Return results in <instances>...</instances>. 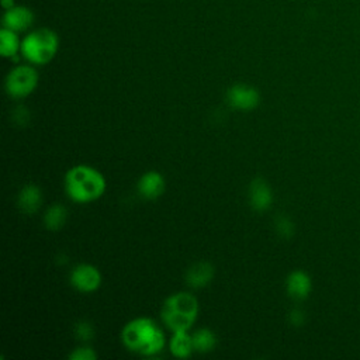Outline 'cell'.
I'll list each match as a JSON object with an SVG mask.
<instances>
[{"label": "cell", "instance_id": "4fadbf2b", "mask_svg": "<svg viewBox=\"0 0 360 360\" xmlns=\"http://www.w3.org/2000/svg\"><path fill=\"white\" fill-rule=\"evenodd\" d=\"M17 205L25 214L37 212L42 205V191L35 184L24 186L17 195Z\"/></svg>", "mask_w": 360, "mask_h": 360}, {"label": "cell", "instance_id": "8992f818", "mask_svg": "<svg viewBox=\"0 0 360 360\" xmlns=\"http://www.w3.org/2000/svg\"><path fill=\"white\" fill-rule=\"evenodd\" d=\"M226 101L232 108L249 111L259 105L260 103V93L257 89L249 84H233L226 91Z\"/></svg>", "mask_w": 360, "mask_h": 360}, {"label": "cell", "instance_id": "30bf717a", "mask_svg": "<svg viewBox=\"0 0 360 360\" xmlns=\"http://www.w3.org/2000/svg\"><path fill=\"white\" fill-rule=\"evenodd\" d=\"M285 290L292 300H305L312 290L311 277L304 270H294L287 276Z\"/></svg>", "mask_w": 360, "mask_h": 360}, {"label": "cell", "instance_id": "603a6c76", "mask_svg": "<svg viewBox=\"0 0 360 360\" xmlns=\"http://www.w3.org/2000/svg\"><path fill=\"white\" fill-rule=\"evenodd\" d=\"M3 6H4L6 10L11 8L13 7V0H3Z\"/></svg>", "mask_w": 360, "mask_h": 360}, {"label": "cell", "instance_id": "3957f363", "mask_svg": "<svg viewBox=\"0 0 360 360\" xmlns=\"http://www.w3.org/2000/svg\"><path fill=\"white\" fill-rule=\"evenodd\" d=\"M198 314L197 298L190 292H174L169 295L162 307L163 323L172 330H188Z\"/></svg>", "mask_w": 360, "mask_h": 360}, {"label": "cell", "instance_id": "e0dca14e", "mask_svg": "<svg viewBox=\"0 0 360 360\" xmlns=\"http://www.w3.org/2000/svg\"><path fill=\"white\" fill-rule=\"evenodd\" d=\"M18 49H21V44L18 41L17 32L4 27L0 31V53L8 58L14 56L18 52Z\"/></svg>", "mask_w": 360, "mask_h": 360}, {"label": "cell", "instance_id": "52a82bcc", "mask_svg": "<svg viewBox=\"0 0 360 360\" xmlns=\"http://www.w3.org/2000/svg\"><path fill=\"white\" fill-rule=\"evenodd\" d=\"M70 284L80 292H93L101 285V273L93 264H79L70 271Z\"/></svg>", "mask_w": 360, "mask_h": 360}, {"label": "cell", "instance_id": "d6986e66", "mask_svg": "<svg viewBox=\"0 0 360 360\" xmlns=\"http://www.w3.org/2000/svg\"><path fill=\"white\" fill-rule=\"evenodd\" d=\"M75 336L83 342L91 340L94 336V328L90 322L87 321H79L75 325Z\"/></svg>", "mask_w": 360, "mask_h": 360}, {"label": "cell", "instance_id": "9c48e42d", "mask_svg": "<svg viewBox=\"0 0 360 360\" xmlns=\"http://www.w3.org/2000/svg\"><path fill=\"white\" fill-rule=\"evenodd\" d=\"M136 187L139 195L145 200H156L163 194L166 188V181L159 172L149 170L141 176Z\"/></svg>", "mask_w": 360, "mask_h": 360}, {"label": "cell", "instance_id": "9a60e30c", "mask_svg": "<svg viewBox=\"0 0 360 360\" xmlns=\"http://www.w3.org/2000/svg\"><path fill=\"white\" fill-rule=\"evenodd\" d=\"M68 219V210L62 204H52L44 215V225L49 231L60 229Z\"/></svg>", "mask_w": 360, "mask_h": 360}, {"label": "cell", "instance_id": "277c9868", "mask_svg": "<svg viewBox=\"0 0 360 360\" xmlns=\"http://www.w3.org/2000/svg\"><path fill=\"white\" fill-rule=\"evenodd\" d=\"M58 35L49 28H39L28 34L21 42V53L35 65L48 63L58 51Z\"/></svg>", "mask_w": 360, "mask_h": 360}, {"label": "cell", "instance_id": "7402d4cb", "mask_svg": "<svg viewBox=\"0 0 360 360\" xmlns=\"http://www.w3.org/2000/svg\"><path fill=\"white\" fill-rule=\"evenodd\" d=\"M288 321H290V323L294 325V326H301V325L304 323V321H305V314H304V311L300 309V308H294V309L290 311V314H288Z\"/></svg>", "mask_w": 360, "mask_h": 360}, {"label": "cell", "instance_id": "44dd1931", "mask_svg": "<svg viewBox=\"0 0 360 360\" xmlns=\"http://www.w3.org/2000/svg\"><path fill=\"white\" fill-rule=\"evenodd\" d=\"M13 120L18 125H25L30 121V111L24 105H17L13 110Z\"/></svg>", "mask_w": 360, "mask_h": 360}, {"label": "cell", "instance_id": "6da1fadb", "mask_svg": "<svg viewBox=\"0 0 360 360\" xmlns=\"http://www.w3.org/2000/svg\"><path fill=\"white\" fill-rule=\"evenodd\" d=\"M121 339L127 349L142 356L158 354L166 345L162 329L150 318L145 316L129 321L121 332Z\"/></svg>", "mask_w": 360, "mask_h": 360}, {"label": "cell", "instance_id": "7c38bea8", "mask_svg": "<svg viewBox=\"0 0 360 360\" xmlns=\"http://www.w3.org/2000/svg\"><path fill=\"white\" fill-rule=\"evenodd\" d=\"M214 267L207 262H197L186 271V283L193 288H202L214 278Z\"/></svg>", "mask_w": 360, "mask_h": 360}, {"label": "cell", "instance_id": "2e32d148", "mask_svg": "<svg viewBox=\"0 0 360 360\" xmlns=\"http://www.w3.org/2000/svg\"><path fill=\"white\" fill-rule=\"evenodd\" d=\"M193 346L194 350L198 353H208L211 350H214L215 345H217V336L215 333L208 329V328H201L197 329L193 335Z\"/></svg>", "mask_w": 360, "mask_h": 360}, {"label": "cell", "instance_id": "8fae6325", "mask_svg": "<svg viewBox=\"0 0 360 360\" xmlns=\"http://www.w3.org/2000/svg\"><path fill=\"white\" fill-rule=\"evenodd\" d=\"M34 21V14L24 6H13L6 10L3 17V25L11 31H25Z\"/></svg>", "mask_w": 360, "mask_h": 360}, {"label": "cell", "instance_id": "ba28073f", "mask_svg": "<svg viewBox=\"0 0 360 360\" xmlns=\"http://www.w3.org/2000/svg\"><path fill=\"white\" fill-rule=\"evenodd\" d=\"M249 202L255 211H266L273 204V191L266 180L257 177L249 186Z\"/></svg>", "mask_w": 360, "mask_h": 360}, {"label": "cell", "instance_id": "5bb4252c", "mask_svg": "<svg viewBox=\"0 0 360 360\" xmlns=\"http://www.w3.org/2000/svg\"><path fill=\"white\" fill-rule=\"evenodd\" d=\"M169 349L174 357L186 359L194 350L193 338L188 335V330H177L173 332V336L169 343Z\"/></svg>", "mask_w": 360, "mask_h": 360}, {"label": "cell", "instance_id": "5b68a950", "mask_svg": "<svg viewBox=\"0 0 360 360\" xmlns=\"http://www.w3.org/2000/svg\"><path fill=\"white\" fill-rule=\"evenodd\" d=\"M38 84V73L32 66L20 65L8 72L6 91L13 98H22L31 94Z\"/></svg>", "mask_w": 360, "mask_h": 360}, {"label": "cell", "instance_id": "ffe728a7", "mask_svg": "<svg viewBox=\"0 0 360 360\" xmlns=\"http://www.w3.org/2000/svg\"><path fill=\"white\" fill-rule=\"evenodd\" d=\"M69 359L70 360H96L97 354L90 346H82V347H76L69 354Z\"/></svg>", "mask_w": 360, "mask_h": 360}, {"label": "cell", "instance_id": "7a4b0ae2", "mask_svg": "<svg viewBox=\"0 0 360 360\" xmlns=\"http://www.w3.org/2000/svg\"><path fill=\"white\" fill-rule=\"evenodd\" d=\"M65 191L72 201L90 202L105 191V179L91 166L77 165L65 174Z\"/></svg>", "mask_w": 360, "mask_h": 360}, {"label": "cell", "instance_id": "ac0fdd59", "mask_svg": "<svg viewBox=\"0 0 360 360\" xmlns=\"http://www.w3.org/2000/svg\"><path fill=\"white\" fill-rule=\"evenodd\" d=\"M274 225H276V231L280 236L291 238L294 235V224L291 222L290 218H287L284 215H280V217H277Z\"/></svg>", "mask_w": 360, "mask_h": 360}]
</instances>
